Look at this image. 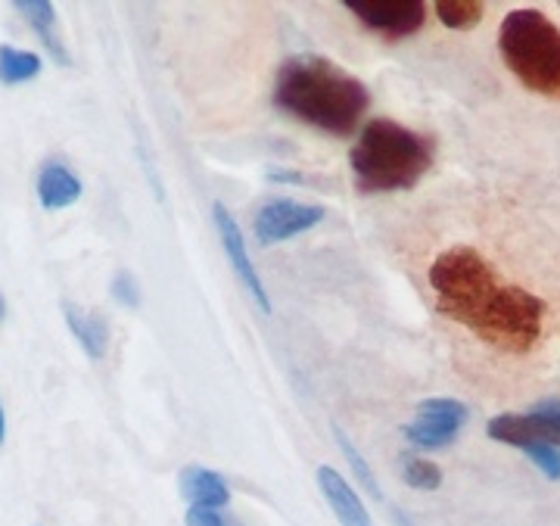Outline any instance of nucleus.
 <instances>
[{
  "instance_id": "nucleus-1",
  "label": "nucleus",
  "mask_w": 560,
  "mask_h": 526,
  "mask_svg": "<svg viewBox=\"0 0 560 526\" xmlns=\"http://www.w3.org/2000/svg\"><path fill=\"white\" fill-rule=\"evenodd\" d=\"M430 287L445 318L470 327L504 352H529L539 343L545 303L529 290L504 283L470 246L445 249L430 265Z\"/></svg>"
},
{
  "instance_id": "nucleus-2",
  "label": "nucleus",
  "mask_w": 560,
  "mask_h": 526,
  "mask_svg": "<svg viewBox=\"0 0 560 526\" xmlns=\"http://www.w3.org/2000/svg\"><path fill=\"white\" fill-rule=\"evenodd\" d=\"M275 103L283 113L327 135H352L371 106V94L355 75L324 57H293L280 66Z\"/></svg>"
},
{
  "instance_id": "nucleus-3",
  "label": "nucleus",
  "mask_w": 560,
  "mask_h": 526,
  "mask_svg": "<svg viewBox=\"0 0 560 526\" xmlns=\"http://www.w3.org/2000/svg\"><path fill=\"white\" fill-rule=\"evenodd\" d=\"M349 165L361 194L408 190L430 172L433 143L399 121L374 119L361 128Z\"/></svg>"
},
{
  "instance_id": "nucleus-4",
  "label": "nucleus",
  "mask_w": 560,
  "mask_h": 526,
  "mask_svg": "<svg viewBox=\"0 0 560 526\" xmlns=\"http://www.w3.org/2000/svg\"><path fill=\"white\" fill-rule=\"evenodd\" d=\"M499 50L523 87L548 101H560V28L545 13H508L499 28Z\"/></svg>"
},
{
  "instance_id": "nucleus-5",
  "label": "nucleus",
  "mask_w": 560,
  "mask_h": 526,
  "mask_svg": "<svg viewBox=\"0 0 560 526\" xmlns=\"http://www.w3.org/2000/svg\"><path fill=\"white\" fill-rule=\"evenodd\" d=\"M486 433L504 445H555L560 448V402H541L526 414H499L486 424Z\"/></svg>"
},
{
  "instance_id": "nucleus-6",
  "label": "nucleus",
  "mask_w": 560,
  "mask_h": 526,
  "mask_svg": "<svg viewBox=\"0 0 560 526\" xmlns=\"http://www.w3.org/2000/svg\"><path fill=\"white\" fill-rule=\"evenodd\" d=\"M349 13L383 38H408L423 28L427 7L420 0H346Z\"/></svg>"
},
{
  "instance_id": "nucleus-7",
  "label": "nucleus",
  "mask_w": 560,
  "mask_h": 526,
  "mask_svg": "<svg viewBox=\"0 0 560 526\" xmlns=\"http://www.w3.org/2000/svg\"><path fill=\"white\" fill-rule=\"evenodd\" d=\"M464 424H467V405L455 399H427L420 402L415 421L405 426V440L420 452H433L452 443Z\"/></svg>"
},
{
  "instance_id": "nucleus-8",
  "label": "nucleus",
  "mask_w": 560,
  "mask_h": 526,
  "mask_svg": "<svg viewBox=\"0 0 560 526\" xmlns=\"http://www.w3.org/2000/svg\"><path fill=\"white\" fill-rule=\"evenodd\" d=\"M324 222V209L312 202L296 200H275L261 206L256 215V241L261 246H275V243L293 241L305 231H312L315 224Z\"/></svg>"
},
{
  "instance_id": "nucleus-9",
  "label": "nucleus",
  "mask_w": 560,
  "mask_h": 526,
  "mask_svg": "<svg viewBox=\"0 0 560 526\" xmlns=\"http://www.w3.org/2000/svg\"><path fill=\"white\" fill-rule=\"evenodd\" d=\"M212 219H215V227H219L221 246H224V256H228V262H231V271L241 278L243 287L249 290V296H253L256 305L268 315V312H271V300H268V290H265V283L259 281V271H256L253 256H249V249H246L241 224L234 222V215H231L221 202L212 206Z\"/></svg>"
},
{
  "instance_id": "nucleus-10",
  "label": "nucleus",
  "mask_w": 560,
  "mask_h": 526,
  "mask_svg": "<svg viewBox=\"0 0 560 526\" xmlns=\"http://www.w3.org/2000/svg\"><path fill=\"white\" fill-rule=\"evenodd\" d=\"M318 486L320 492H324V499H327V505H330V511L337 514L340 526H374L368 507L359 499V492L346 483L334 467H318Z\"/></svg>"
},
{
  "instance_id": "nucleus-11",
  "label": "nucleus",
  "mask_w": 560,
  "mask_h": 526,
  "mask_svg": "<svg viewBox=\"0 0 560 526\" xmlns=\"http://www.w3.org/2000/svg\"><path fill=\"white\" fill-rule=\"evenodd\" d=\"M180 495L190 502V507H212V511L231 502V489L224 483V477L209 467H184L180 470Z\"/></svg>"
},
{
  "instance_id": "nucleus-12",
  "label": "nucleus",
  "mask_w": 560,
  "mask_h": 526,
  "mask_svg": "<svg viewBox=\"0 0 560 526\" xmlns=\"http://www.w3.org/2000/svg\"><path fill=\"white\" fill-rule=\"evenodd\" d=\"M62 315H66V324H69L72 337L88 352V359L101 362L103 355H106V346H109V324H106V318L75 303H62Z\"/></svg>"
},
{
  "instance_id": "nucleus-13",
  "label": "nucleus",
  "mask_w": 560,
  "mask_h": 526,
  "mask_svg": "<svg viewBox=\"0 0 560 526\" xmlns=\"http://www.w3.org/2000/svg\"><path fill=\"white\" fill-rule=\"evenodd\" d=\"M38 200L44 209H66V206H72V202L81 197V182L79 175L69 168V165H62V162H47V165H40L38 172Z\"/></svg>"
},
{
  "instance_id": "nucleus-14",
  "label": "nucleus",
  "mask_w": 560,
  "mask_h": 526,
  "mask_svg": "<svg viewBox=\"0 0 560 526\" xmlns=\"http://www.w3.org/2000/svg\"><path fill=\"white\" fill-rule=\"evenodd\" d=\"M13 7H16V13H20L22 20L38 32L40 44L54 54V60L69 66L72 60H69V50L62 47L60 32H57V10H54V3H47V0H16Z\"/></svg>"
},
{
  "instance_id": "nucleus-15",
  "label": "nucleus",
  "mask_w": 560,
  "mask_h": 526,
  "mask_svg": "<svg viewBox=\"0 0 560 526\" xmlns=\"http://www.w3.org/2000/svg\"><path fill=\"white\" fill-rule=\"evenodd\" d=\"M40 75V57L32 50H20L13 44H0V81L25 84Z\"/></svg>"
},
{
  "instance_id": "nucleus-16",
  "label": "nucleus",
  "mask_w": 560,
  "mask_h": 526,
  "mask_svg": "<svg viewBox=\"0 0 560 526\" xmlns=\"http://www.w3.org/2000/svg\"><path fill=\"white\" fill-rule=\"evenodd\" d=\"M433 7L445 28H474L482 20L480 0H436Z\"/></svg>"
},
{
  "instance_id": "nucleus-17",
  "label": "nucleus",
  "mask_w": 560,
  "mask_h": 526,
  "mask_svg": "<svg viewBox=\"0 0 560 526\" xmlns=\"http://www.w3.org/2000/svg\"><path fill=\"white\" fill-rule=\"evenodd\" d=\"M337 443H340L342 455H346L349 467L355 470V480H359V483L364 486L368 492H371V499H377V502H381V499H383L381 486H377V480H374V470H371V467H368V461L361 458L359 448H355V445L346 440V433H342V430H337Z\"/></svg>"
},
{
  "instance_id": "nucleus-18",
  "label": "nucleus",
  "mask_w": 560,
  "mask_h": 526,
  "mask_svg": "<svg viewBox=\"0 0 560 526\" xmlns=\"http://www.w3.org/2000/svg\"><path fill=\"white\" fill-rule=\"evenodd\" d=\"M405 483L411 486V489H420V492L440 489V465H433V461H427V458H408V461H405Z\"/></svg>"
},
{
  "instance_id": "nucleus-19",
  "label": "nucleus",
  "mask_w": 560,
  "mask_h": 526,
  "mask_svg": "<svg viewBox=\"0 0 560 526\" xmlns=\"http://www.w3.org/2000/svg\"><path fill=\"white\" fill-rule=\"evenodd\" d=\"M523 452L536 461V467L548 480H560V448H555V445H529Z\"/></svg>"
},
{
  "instance_id": "nucleus-20",
  "label": "nucleus",
  "mask_w": 560,
  "mask_h": 526,
  "mask_svg": "<svg viewBox=\"0 0 560 526\" xmlns=\"http://www.w3.org/2000/svg\"><path fill=\"white\" fill-rule=\"evenodd\" d=\"M113 300H119V303L128 305V308H135V305L140 303L138 281H135L128 271H119V274H116V281H113Z\"/></svg>"
},
{
  "instance_id": "nucleus-21",
  "label": "nucleus",
  "mask_w": 560,
  "mask_h": 526,
  "mask_svg": "<svg viewBox=\"0 0 560 526\" xmlns=\"http://www.w3.org/2000/svg\"><path fill=\"white\" fill-rule=\"evenodd\" d=\"M187 526H224L219 511L212 507H190L187 511Z\"/></svg>"
},
{
  "instance_id": "nucleus-22",
  "label": "nucleus",
  "mask_w": 560,
  "mask_h": 526,
  "mask_svg": "<svg viewBox=\"0 0 560 526\" xmlns=\"http://www.w3.org/2000/svg\"><path fill=\"white\" fill-rule=\"evenodd\" d=\"M7 440V414H3V405H0V445Z\"/></svg>"
},
{
  "instance_id": "nucleus-23",
  "label": "nucleus",
  "mask_w": 560,
  "mask_h": 526,
  "mask_svg": "<svg viewBox=\"0 0 560 526\" xmlns=\"http://www.w3.org/2000/svg\"><path fill=\"white\" fill-rule=\"evenodd\" d=\"M0 318H3V305H0Z\"/></svg>"
}]
</instances>
